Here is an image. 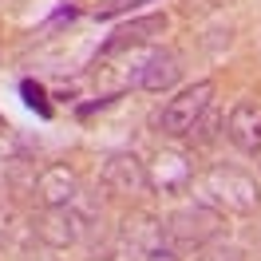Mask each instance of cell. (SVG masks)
I'll return each instance as SVG.
<instances>
[{"mask_svg": "<svg viewBox=\"0 0 261 261\" xmlns=\"http://www.w3.org/2000/svg\"><path fill=\"white\" fill-rule=\"evenodd\" d=\"M80 194V178L67 170V166H48L40 178H36V198L44 210H56V206H71Z\"/></svg>", "mask_w": 261, "mask_h": 261, "instance_id": "cell-6", "label": "cell"}, {"mask_svg": "<svg viewBox=\"0 0 261 261\" xmlns=\"http://www.w3.org/2000/svg\"><path fill=\"white\" fill-rule=\"evenodd\" d=\"M202 198L218 206V210L226 214H249L257 210V182L249 178L245 170H233V166H210L206 174H202Z\"/></svg>", "mask_w": 261, "mask_h": 261, "instance_id": "cell-1", "label": "cell"}, {"mask_svg": "<svg viewBox=\"0 0 261 261\" xmlns=\"http://www.w3.org/2000/svg\"><path fill=\"white\" fill-rule=\"evenodd\" d=\"M4 130H8V127H4V119H0V135H4Z\"/></svg>", "mask_w": 261, "mask_h": 261, "instance_id": "cell-14", "label": "cell"}, {"mask_svg": "<svg viewBox=\"0 0 261 261\" xmlns=\"http://www.w3.org/2000/svg\"><path fill=\"white\" fill-rule=\"evenodd\" d=\"M80 4H91V8H95V16L107 20V16H115V12H123L127 4H139V0H80Z\"/></svg>", "mask_w": 261, "mask_h": 261, "instance_id": "cell-12", "label": "cell"}, {"mask_svg": "<svg viewBox=\"0 0 261 261\" xmlns=\"http://www.w3.org/2000/svg\"><path fill=\"white\" fill-rule=\"evenodd\" d=\"M80 218L67 210V206H56V210H44V222H40V242L48 245H71L75 238H80Z\"/></svg>", "mask_w": 261, "mask_h": 261, "instance_id": "cell-10", "label": "cell"}, {"mask_svg": "<svg viewBox=\"0 0 261 261\" xmlns=\"http://www.w3.org/2000/svg\"><path fill=\"white\" fill-rule=\"evenodd\" d=\"M226 135L238 150L261 154V103H253V99L233 103V111H229V119H226Z\"/></svg>", "mask_w": 261, "mask_h": 261, "instance_id": "cell-3", "label": "cell"}, {"mask_svg": "<svg viewBox=\"0 0 261 261\" xmlns=\"http://www.w3.org/2000/svg\"><path fill=\"white\" fill-rule=\"evenodd\" d=\"M24 261H56V257H48V253H40V257H36V253H28Z\"/></svg>", "mask_w": 261, "mask_h": 261, "instance_id": "cell-13", "label": "cell"}, {"mask_svg": "<svg viewBox=\"0 0 261 261\" xmlns=\"http://www.w3.org/2000/svg\"><path fill=\"white\" fill-rule=\"evenodd\" d=\"M186 182H190V163L178 150H163L147 170V186H154L159 194H178Z\"/></svg>", "mask_w": 261, "mask_h": 261, "instance_id": "cell-8", "label": "cell"}, {"mask_svg": "<svg viewBox=\"0 0 261 261\" xmlns=\"http://www.w3.org/2000/svg\"><path fill=\"white\" fill-rule=\"evenodd\" d=\"M163 32H166V16H163V12L139 16V20H130V24H123V28H115L111 40L99 48V56H115V51L139 48V44H147V40H154V36H163Z\"/></svg>", "mask_w": 261, "mask_h": 261, "instance_id": "cell-5", "label": "cell"}, {"mask_svg": "<svg viewBox=\"0 0 261 261\" xmlns=\"http://www.w3.org/2000/svg\"><path fill=\"white\" fill-rule=\"evenodd\" d=\"M103 186L111 194H139L147 186V170L135 154H115L111 163L103 166Z\"/></svg>", "mask_w": 261, "mask_h": 261, "instance_id": "cell-9", "label": "cell"}, {"mask_svg": "<svg viewBox=\"0 0 261 261\" xmlns=\"http://www.w3.org/2000/svg\"><path fill=\"white\" fill-rule=\"evenodd\" d=\"M218 214L206 210V206H190V210H178L174 218H170V238L182 245H202V242H210V238H218Z\"/></svg>", "mask_w": 261, "mask_h": 261, "instance_id": "cell-4", "label": "cell"}, {"mask_svg": "<svg viewBox=\"0 0 261 261\" xmlns=\"http://www.w3.org/2000/svg\"><path fill=\"white\" fill-rule=\"evenodd\" d=\"M210 99H214V83H194V87H186L178 99H170L159 115V130L170 135V139H182V135H190V130L202 123V115L210 111Z\"/></svg>", "mask_w": 261, "mask_h": 261, "instance_id": "cell-2", "label": "cell"}, {"mask_svg": "<svg viewBox=\"0 0 261 261\" xmlns=\"http://www.w3.org/2000/svg\"><path fill=\"white\" fill-rule=\"evenodd\" d=\"M20 95H24V103H28V107H32V111L40 115V119H51L48 91H44V87H40L36 80H24V83H20Z\"/></svg>", "mask_w": 261, "mask_h": 261, "instance_id": "cell-11", "label": "cell"}, {"mask_svg": "<svg viewBox=\"0 0 261 261\" xmlns=\"http://www.w3.org/2000/svg\"><path fill=\"white\" fill-rule=\"evenodd\" d=\"M182 75V67H178V56L174 51H150L147 60L139 64V71H135V83L143 87V91H166V87H174Z\"/></svg>", "mask_w": 261, "mask_h": 261, "instance_id": "cell-7", "label": "cell"}]
</instances>
